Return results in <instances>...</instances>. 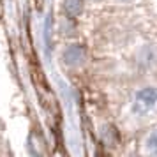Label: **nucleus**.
<instances>
[{
  "label": "nucleus",
  "instance_id": "obj_1",
  "mask_svg": "<svg viewBox=\"0 0 157 157\" xmlns=\"http://www.w3.org/2000/svg\"><path fill=\"white\" fill-rule=\"evenodd\" d=\"M157 106V88L155 86H145L138 90L134 95V104L132 111L136 115H147L150 109Z\"/></svg>",
  "mask_w": 157,
  "mask_h": 157
},
{
  "label": "nucleus",
  "instance_id": "obj_2",
  "mask_svg": "<svg viewBox=\"0 0 157 157\" xmlns=\"http://www.w3.org/2000/svg\"><path fill=\"white\" fill-rule=\"evenodd\" d=\"M86 60V50L83 44H69L62 51V62L67 67H79Z\"/></svg>",
  "mask_w": 157,
  "mask_h": 157
},
{
  "label": "nucleus",
  "instance_id": "obj_3",
  "mask_svg": "<svg viewBox=\"0 0 157 157\" xmlns=\"http://www.w3.org/2000/svg\"><path fill=\"white\" fill-rule=\"evenodd\" d=\"M138 62L141 67L145 69H150L157 64V46L155 44H147L143 46L140 53H138Z\"/></svg>",
  "mask_w": 157,
  "mask_h": 157
},
{
  "label": "nucleus",
  "instance_id": "obj_4",
  "mask_svg": "<svg viewBox=\"0 0 157 157\" xmlns=\"http://www.w3.org/2000/svg\"><path fill=\"white\" fill-rule=\"evenodd\" d=\"M83 9H85V2L83 0H64V11L71 18L79 16L83 13Z\"/></svg>",
  "mask_w": 157,
  "mask_h": 157
},
{
  "label": "nucleus",
  "instance_id": "obj_5",
  "mask_svg": "<svg viewBox=\"0 0 157 157\" xmlns=\"http://www.w3.org/2000/svg\"><path fill=\"white\" fill-rule=\"evenodd\" d=\"M145 147H147V150H148L150 154H155L157 155V129H154L148 134L147 141H145Z\"/></svg>",
  "mask_w": 157,
  "mask_h": 157
}]
</instances>
